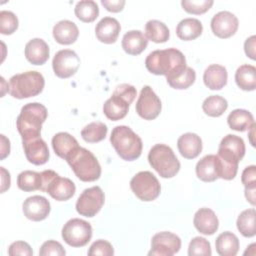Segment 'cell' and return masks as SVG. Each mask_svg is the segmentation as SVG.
<instances>
[{
    "label": "cell",
    "instance_id": "6da1fadb",
    "mask_svg": "<svg viewBox=\"0 0 256 256\" xmlns=\"http://www.w3.org/2000/svg\"><path fill=\"white\" fill-rule=\"evenodd\" d=\"M147 70L155 75L168 76L178 70L185 68L186 59L184 54L176 48L155 50L145 60Z\"/></svg>",
    "mask_w": 256,
    "mask_h": 256
},
{
    "label": "cell",
    "instance_id": "7a4b0ae2",
    "mask_svg": "<svg viewBox=\"0 0 256 256\" xmlns=\"http://www.w3.org/2000/svg\"><path fill=\"white\" fill-rule=\"evenodd\" d=\"M48 112L43 104L33 102L25 104L16 120V127L22 141L39 137L42 124L47 119Z\"/></svg>",
    "mask_w": 256,
    "mask_h": 256
},
{
    "label": "cell",
    "instance_id": "3957f363",
    "mask_svg": "<svg viewBox=\"0 0 256 256\" xmlns=\"http://www.w3.org/2000/svg\"><path fill=\"white\" fill-rule=\"evenodd\" d=\"M110 142L117 154L126 161H133L140 157L142 152L141 138L128 126L119 125L113 128Z\"/></svg>",
    "mask_w": 256,
    "mask_h": 256
},
{
    "label": "cell",
    "instance_id": "277c9868",
    "mask_svg": "<svg viewBox=\"0 0 256 256\" xmlns=\"http://www.w3.org/2000/svg\"><path fill=\"white\" fill-rule=\"evenodd\" d=\"M74 174L83 182H93L101 175V166L94 154L86 148H77L67 159Z\"/></svg>",
    "mask_w": 256,
    "mask_h": 256
},
{
    "label": "cell",
    "instance_id": "5b68a950",
    "mask_svg": "<svg viewBox=\"0 0 256 256\" xmlns=\"http://www.w3.org/2000/svg\"><path fill=\"white\" fill-rule=\"evenodd\" d=\"M136 88L130 84L123 83L118 85L111 97L103 105L105 116L112 121L124 118L128 113L130 104L136 97Z\"/></svg>",
    "mask_w": 256,
    "mask_h": 256
},
{
    "label": "cell",
    "instance_id": "8992f818",
    "mask_svg": "<svg viewBox=\"0 0 256 256\" xmlns=\"http://www.w3.org/2000/svg\"><path fill=\"white\" fill-rule=\"evenodd\" d=\"M45 79L40 72L27 71L10 78L8 91L12 97L24 99L40 94L43 91Z\"/></svg>",
    "mask_w": 256,
    "mask_h": 256
},
{
    "label": "cell",
    "instance_id": "52a82bcc",
    "mask_svg": "<svg viewBox=\"0 0 256 256\" xmlns=\"http://www.w3.org/2000/svg\"><path fill=\"white\" fill-rule=\"evenodd\" d=\"M152 168L163 178H172L180 170V162L173 150L165 144L154 145L148 153Z\"/></svg>",
    "mask_w": 256,
    "mask_h": 256
},
{
    "label": "cell",
    "instance_id": "ba28073f",
    "mask_svg": "<svg viewBox=\"0 0 256 256\" xmlns=\"http://www.w3.org/2000/svg\"><path fill=\"white\" fill-rule=\"evenodd\" d=\"M132 192L142 201L155 200L161 192V185L156 176L150 171L138 172L130 181Z\"/></svg>",
    "mask_w": 256,
    "mask_h": 256
},
{
    "label": "cell",
    "instance_id": "9c48e42d",
    "mask_svg": "<svg viewBox=\"0 0 256 256\" xmlns=\"http://www.w3.org/2000/svg\"><path fill=\"white\" fill-rule=\"evenodd\" d=\"M92 226L87 221L73 218L67 221L62 228L63 240L72 247H83L91 240Z\"/></svg>",
    "mask_w": 256,
    "mask_h": 256
},
{
    "label": "cell",
    "instance_id": "30bf717a",
    "mask_svg": "<svg viewBox=\"0 0 256 256\" xmlns=\"http://www.w3.org/2000/svg\"><path fill=\"white\" fill-rule=\"evenodd\" d=\"M105 195L99 186L85 189L77 199L76 211L85 217H94L103 207Z\"/></svg>",
    "mask_w": 256,
    "mask_h": 256
},
{
    "label": "cell",
    "instance_id": "8fae6325",
    "mask_svg": "<svg viewBox=\"0 0 256 256\" xmlns=\"http://www.w3.org/2000/svg\"><path fill=\"white\" fill-rule=\"evenodd\" d=\"M161 109L162 104L159 97L150 86H144L136 102L137 114L145 120H153L158 117Z\"/></svg>",
    "mask_w": 256,
    "mask_h": 256
},
{
    "label": "cell",
    "instance_id": "7c38bea8",
    "mask_svg": "<svg viewBox=\"0 0 256 256\" xmlns=\"http://www.w3.org/2000/svg\"><path fill=\"white\" fill-rule=\"evenodd\" d=\"M80 66V58L77 53L70 49L58 51L52 61L55 75L59 78H69L73 76Z\"/></svg>",
    "mask_w": 256,
    "mask_h": 256
},
{
    "label": "cell",
    "instance_id": "4fadbf2b",
    "mask_svg": "<svg viewBox=\"0 0 256 256\" xmlns=\"http://www.w3.org/2000/svg\"><path fill=\"white\" fill-rule=\"evenodd\" d=\"M181 248V239L171 232L156 233L151 240V250L148 255L172 256Z\"/></svg>",
    "mask_w": 256,
    "mask_h": 256
},
{
    "label": "cell",
    "instance_id": "5bb4252c",
    "mask_svg": "<svg viewBox=\"0 0 256 256\" xmlns=\"http://www.w3.org/2000/svg\"><path fill=\"white\" fill-rule=\"evenodd\" d=\"M238 26V18L229 11H220L211 19L212 32L222 39L233 36L236 33Z\"/></svg>",
    "mask_w": 256,
    "mask_h": 256
},
{
    "label": "cell",
    "instance_id": "9a60e30c",
    "mask_svg": "<svg viewBox=\"0 0 256 256\" xmlns=\"http://www.w3.org/2000/svg\"><path fill=\"white\" fill-rule=\"evenodd\" d=\"M24 216L32 221H42L46 219L50 213V202L43 196L34 195L28 197L23 202Z\"/></svg>",
    "mask_w": 256,
    "mask_h": 256
},
{
    "label": "cell",
    "instance_id": "2e32d148",
    "mask_svg": "<svg viewBox=\"0 0 256 256\" xmlns=\"http://www.w3.org/2000/svg\"><path fill=\"white\" fill-rule=\"evenodd\" d=\"M23 149L27 160L34 165H43L49 159V149L46 142L39 136L23 140Z\"/></svg>",
    "mask_w": 256,
    "mask_h": 256
},
{
    "label": "cell",
    "instance_id": "e0dca14e",
    "mask_svg": "<svg viewBox=\"0 0 256 256\" xmlns=\"http://www.w3.org/2000/svg\"><path fill=\"white\" fill-rule=\"evenodd\" d=\"M75 191L76 187L74 182L69 178L60 177L58 174L51 179L46 188V193L57 201H66L70 199L75 194Z\"/></svg>",
    "mask_w": 256,
    "mask_h": 256
},
{
    "label": "cell",
    "instance_id": "ac0fdd59",
    "mask_svg": "<svg viewBox=\"0 0 256 256\" xmlns=\"http://www.w3.org/2000/svg\"><path fill=\"white\" fill-rule=\"evenodd\" d=\"M121 30L120 23L113 17L102 18L95 27V34L97 39L105 44H112L116 42Z\"/></svg>",
    "mask_w": 256,
    "mask_h": 256
},
{
    "label": "cell",
    "instance_id": "d6986e66",
    "mask_svg": "<svg viewBox=\"0 0 256 256\" xmlns=\"http://www.w3.org/2000/svg\"><path fill=\"white\" fill-rule=\"evenodd\" d=\"M193 223L195 228L204 235L214 234L218 227L219 221L213 210L203 207L200 208L194 215Z\"/></svg>",
    "mask_w": 256,
    "mask_h": 256
},
{
    "label": "cell",
    "instance_id": "ffe728a7",
    "mask_svg": "<svg viewBox=\"0 0 256 256\" xmlns=\"http://www.w3.org/2000/svg\"><path fill=\"white\" fill-rule=\"evenodd\" d=\"M48 44L41 38H34L25 45V57L33 65H42L49 58Z\"/></svg>",
    "mask_w": 256,
    "mask_h": 256
},
{
    "label": "cell",
    "instance_id": "44dd1931",
    "mask_svg": "<svg viewBox=\"0 0 256 256\" xmlns=\"http://www.w3.org/2000/svg\"><path fill=\"white\" fill-rule=\"evenodd\" d=\"M196 175L204 182H213L219 178V162L217 155L209 154L196 164Z\"/></svg>",
    "mask_w": 256,
    "mask_h": 256
},
{
    "label": "cell",
    "instance_id": "7402d4cb",
    "mask_svg": "<svg viewBox=\"0 0 256 256\" xmlns=\"http://www.w3.org/2000/svg\"><path fill=\"white\" fill-rule=\"evenodd\" d=\"M52 33L55 41L62 45L73 44L79 36L77 25L70 20H61L57 22L53 27Z\"/></svg>",
    "mask_w": 256,
    "mask_h": 256
},
{
    "label": "cell",
    "instance_id": "603a6c76",
    "mask_svg": "<svg viewBox=\"0 0 256 256\" xmlns=\"http://www.w3.org/2000/svg\"><path fill=\"white\" fill-rule=\"evenodd\" d=\"M177 147L184 158L194 159L202 151V140L195 133H185L178 138Z\"/></svg>",
    "mask_w": 256,
    "mask_h": 256
},
{
    "label": "cell",
    "instance_id": "cb8c5ba5",
    "mask_svg": "<svg viewBox=\"0 0 256 256\" xmlns=\"http://www.w3.org/2000/svg\"><path fill=\"white\" fill-rule=\"evenodd\" d=\"M52 147L57 156L66 160L80 146L72 135L67 132H59L52 138Z\"/></svg>",
    "mask_w": 256,
    "mask_h": 256
},
{
    "label": "cell",
    "instance_id": "d4e9b609",
    "mask_svg": "<svg viewBox=\"0 0 256 256\" xmlns=\"http://www.w3.org/2000/svg\"><path fill=\"white\" fill-rule=\"evenodd\" d=\"M228 74L224 66L219 64L209 65L203 74L204 84L210 90H220L227 84Z\"/></svg>",
    "mask_w": 256,
    "mask_h": 256
},
{
    "label": "cell",
    "instance_id": "484cf974",
    "mask_svg": "<svg viewBox=\"0 0 256 256\" xmlns=\"http://www.w3.org/2000/svg\"><path fill=\"white\" fill-rule=\"evenodd\" d=\"M148 45V39L139 30H131L122 38V48L129 55L141 54Z\"/></svg>",
    "mask_w": 256,
    "mask_h": 256
},
{
    "label": "cell",
    "instance_id": "4316f807",
    "mask_svg": "<svg viewBox=\"0 0 256 256\" xmlns=\"http://www.w3.org/2000/svg\"><path fill=\"white\" fill-rule=\"evenodd\" d=\"M203 31L202 23L195 18H185L176 27L178 38L184 41H191L198 38Z\"/></svg>",
    "mask_w": 256,
    "mask_h": 256
},
{
    "label": "cell",
    "instance_id": "83f0119b",
    "mask_svg": "<svg viewBox=\"0 0 256 256\" xmlns=\"http://www.w3.org/2000/svg\"><path fill=\"white\" fill-rule=\"evenodd\" d=\"M215 247L220 256H235L239 251V239L234 233L226 231L216 238Z\"/></svg>",
    "mask_w": 256,
    "mask_h": 256
},
{
    "label": "cell",
    "instance_id": "f1b7e54d",
    "mask_svg": "<svg viewBox=\"0 0 256 256\" xmlns=\"http://www.w3.org/2000/svg\"><path fill=\"white\" fill-rule=\"evenodd\" d=\"M196 79V73L194 69L186 66L185 68L178 70L172 74L166 76L167 83L174 89H187L190 87Z\"/></svg>",
    "mask_w": 256,
    "mask_h": 256
},
{
    "label": "cell",
    "instance_id": "f546056e",
    "mask_svg": "<svg viewBox=\"0 0 256 256\" xmlns=\"http://www.w3.org/2000/svg\"><path fill=\"white\" fill-rule=\"evenodd\" d=\"M235 81L238 87L245 91H253L256 88V68L253 65L244 64L235 72Z\"/></svg>",
    "mask_w": 256,
    "mask_h": 256
},
{
    "label": "cell",
    "instance_id": "4dcf8cb0",
    "mask_svg": "<svg viewBox=\"0 0 256 256\" xmlns=\"http://www.w3.org/2000/svg\"><path fill=\"white\" fill-rule=\"evenodd\" d=\"M227 123L229 127L235 131L243 132L249 130L255 123L253 115L245 109H235L227 117Z\"/></svg>",
    "mask_w": 256,
    "mask_h": 256
},
{
    "label": "cell",
    "instance_id": "1f68e13d",
    "mask_svg": "<svg viewBox=\"0 0 256 256\" xmlns=\"http://www.w3.org/2000/svg\"><path fill=\"white\" fill-rule=\"evenodd\" d=\"M145 36L155 43H164L169 39V29L159 20H149L145 25Z\"/></svg>",
    "mask_w": 256,
    "mask_h": 256
},
{
    "label": "cell",
    "instance_id": "d6a6232c",
    "mask_svg": "<svg viewBox=\"0 0 256 256\" xmlns=\"http://www.w3.org/2000/svg\"><path fill=\"white\" fill-rule=\"evenodd\" d=\"M18 188L25 192H31L35 190H41L42 175L41 172H35L31 170H25L21 172L17 177Z\"/></svg>",
    "mask_w": 256,
    "mask_h": 256
},
{
    "label": "cell",
    "instance_id": "836d02e7",
    "mask_svg": "<svg viewBox=\"0 0 256 256\" xmlns=\"http://www.w3.org/2000/svg\"><path fill=\"white\" fill-rule=\"evenodd\" d=\"M74 13L76 17L85 23L93 22L99 15V8L95 1L82 0L77 2Z\"/></svg>",
    "mask_w": 256,
    "mask_h": 256
},
{
    "label": "cell",
    "instance_id": "e575fe53",
    "mask_svg": "<svg viewBox=\"0 0 256 256\" xmlns=\"http://www.w3.org/2000/svg\"><path fill=\"white\" fill-rule=\"evenodd\" d=\"M256 212L254 208L244 210L237 218V229L244 237H253L256 234L255 227Z\"/></svg>",
    "mask_w": 256,
    "mask_h": 256
},
{
    "label": "cell",
    "instance_id": "d590c367",
    "mask_svg": "<svg viewBox=\"0 0 256 256\" xmlns=\"http://www.w3.org/2000/svg\"><path fill=\"white\" fill-rule=\"evenodd\" d=\"M227 108H228L227 100L219 95L208 96L202 104V109L204 113L211 117L221 116L227 110Z\"/></svg>",
    "mask_w": 256,
    "mask_h": 256
},
{
    "label": "cell",
    "instance_id": "8d00e7d4",
    "mask_svg": "<svg viewBox=\"0 0 256 256\" xmlns=\"http://www.w3.org/2000/svg\"><path fill=\"white\" fill-rule=\"evenodd\" d=\"M107 131L108 128L104 123L96 121L86 125L81 131V136L88 143H96L105 139Z\"/></svg>",
    "mask_w": 256,
    "mask_h": 256
},
{
    "label": "cell",
    "instance_id": "74e56055",
    "mask_svg": "<svg viewBox=\"0 0 256 256\" xmlns=\"http://www.w3.org/2000/svg\"><path fill=\"white\" fill-rule=\"evenodd\" d=\"M18 18L13 12L7 10L0 12V32L2 34H13L18 28Z\"/></svg>",
    "mask_w": 256,
    "mask_h": 256
},
{
    "label": "cell",
    "instance_id": "f35d334b",
    "mask_svg": "<svg viewBox=\"0 0 256 256\" xmlns=\"http://www.w3.org/2000/svg\"><path fill=\"white\" fill-rule=\"evenodd\" d=\"M213 0H182L181 6L190 14H203L207 12L213 5Z\"/></svg>",
    "mask_w": 256,
    "mask_h": 256
},
{
    "label": "cell",
    "instance_id": "ab89813d",
    "mask_svg": "<svg viewBox=\"0 0 256 256\" xmlns=\"http://www.w3.org/2000/svg\"><path fill=\"white\" fill-rule=\"evenodd\" d=\"M212 254L211 246L208 240L203 237H195L193 238L188 247V255L189 256H210Z\"/></svg>",
    "mask_w": 256,
    "mask_h": 256
},
{
    "label": "cell",
    "instance_id": "60d3db41",
    "mask_svg": "<svg viewBox=\"0 0 256 256\" xmlns=\"http://www.w3.org/2000/svg\"><path fill=\"white\" fill-rule=\"evenodd\" d=\"M113 254H114V249L111 243L103 239H99L93 242L88 250V255L90 256H96V255L112 256Z\"/></svg>",
    "mask_w": 256,
    "mask_h": 256
},
{
    "label": "cell",
    "instance_id": "b9f144b4",
    "mask_svg": "<svg viewBox=\"0 0 256 256\" xmlns=\"http://www.w3.org/2000/svg\"><path fill=\"white\" fill-rule=\"evenodd\" d=\"M65 254L66 251L63 246L55 240H48L44 242L39 250L40 256H64Z\"/></svg>",
    "mask_w": 256,
    "mask_h": 256
},
{
    "label": "cell",
    "instance_id": "7bdbcfd3",
    "mask_svg": "<svg viewBox=\"0 0 256 256\" xmlns=\"http://www.w3.org/2000/svg\"><path fill=\"white\" fill-rule=\"evenodd\" d=\"M8 254L10 256L16 255H24V256H31L33 255L32 248L27 242L24 241H16L13 242L8 248Z\"/></svg>",
    "mask_w": 256,
    "mask_h": 256
},
{
    "label": "cell",
    "instance_id": "ee69618b",
    "mask_svg": "<svg viewBox=\"0 0 256 256\" xmlns=\"http://www.w3.org/2000/svg\"><path fill=\"white\" fill-rule=\"evenodd\" d=\"M242 184L245 188H256V167L251 165L246 167L241 176Z\"/></svg>",
    "mask_w": 256,
    "mask_h": 256
},
{
    "label": "cell",
    "instance_id": "f6af8a7d",
    "mask_svg": "<svg viewBox=\"0 0 256 256\" xmlns=\"http://www.w3.org/2000/svg\"><path fill=\"white\" fill-rule=\"evenodd\" d=\"M101 4L110 12L117 13L123 10L125 6L124 0H101Z\"/></svg>",
    "mask_w": 256,
    "mask_h": 256
},
{
    "label": "cell",
    "instance_id": "bcb514c9",
    "mask_svg": "<svg viewBox=\"0 0 256 256\" xmlns=\"http://www.w3.org/2000/svg\"><path fill=\"white\" fill-rule=\"evenodd\" d=\"M255 42H256V37L253 35L249 38L246 39L244 43V51L247 57H249L252 60H255Z\"/></svg>",
    "mask_w": 256,
    "mask_h": 256
},
{
    "label": "cell",
    "instance_id": "7dc6e473",
    "mask_svg": "<svg viewBox=\"0 0 256 256\" xmlns=\"http://www.w3.org/2000/svg\"><path fill=\"white\" fill-rule=\"evenodd\" d=\"M0 171H1V193H4L6 190L9 189L11 179H10L9 172L4 167H0Z\"/></svg>",
    "mask_w": 256,
    "mask_h": 256
},
{
    "label": "cell",
    "instance_id": "c3c4849f",
    "mask_svg": "<svg viewBox=\"0 0 256 256\" xmlns=\"http://www.w3.org/2000/svg\"><path fill=\"white\" fill-rule=\"evenodd\" d=\"M1 152H0V159L3 160L6 158L10 153V141L5 137V135L1 134Z\"/></svg>",
    "mask_w": 256,
    "mask_h": 256
},
{
    "label": "cell",
    "instance_id": "681fc988",
    "mask_svg": "<svg viewBox=\"0 0 256 256\" xmlns=\"http://www.w3.org/2000/svg\"><path fill=\"white\" fill-rule=\"evenodd\" d=\"M255 189L256 188H245V197L253 206L255 205Z\"/></svg>",
    "mask_w": 256,
    "mask_h": 256
}]
</instances>
